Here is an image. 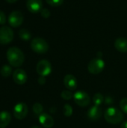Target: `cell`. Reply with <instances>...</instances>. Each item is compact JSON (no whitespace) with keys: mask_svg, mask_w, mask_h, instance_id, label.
Instances as JSON below:
<instances>
[{"mask_svg":"<svg viewBox=\"0 0 127 128\" xmlns=\"http://www.w3.org/2000/svg\"><path fill=\"white\" fill-rule=\"evenodd\" d=\"M31 48L34 52L37 53L43 54L48 51L49 44L44 39L40 38H36L31 40Z\"/></svg>","mask_w":127,"mask_h":128,"instance_id":"3957f363","label":"cell"},{"mask_svg":"<svg viewBox=\"0 0 127 128\" xmlns=\"http://www.w3.org/2000/svg\"><path fill=\"white\" fill-rule=\"evenodd\" d=\"M13 39V30L6 26L0 28V44H7Z\"/></svg>","mask_w":127,"mask_h":128,"instance_id":"52a82bcc","label":"cell"},{"mask_svg":"<svg viewBox=\"0 0 127 128\" xmlns=\"http://www.w3.org/2000/svg\"><path fill=\"white\" fill-rule=\"evenodd\" d=\"M43 110V106L40 104L36 103V104H34V106H33V111H34V112L35 114L40 115V114H42Z\"/></svg>","mask_w":127,"mask_h":128,"instance_id":"44dd1931","label":"cell"},{"mask_svg":"<svg viewBox=\"0 0 127 128\" xmlns=\"http://www.w3.org/2000/svg\"><path fill=\"white\" fill-rule=\"evenodd\" d=\"M104 68H105V62L103 59L100 58L92 59L88 65V71L94 75L100 74L104 70Z\"/></svg>","mask_w":127,"mask_h":128,"instance_id":"277c9868","label":"cell"},{"mask_svg":"<svg viewBox=\"0 0 127 128\" xmlns=\"http://www.w3.org/2000/svg\"><path fill=\"white\" fill-rule=\"evenodd\" d=\"M7 59L11 66L19 68L23 64L25 56L20 49L16 46H12L7 51Z\"/></svg>","mask_w":127,"mask_h":128,"instance_id":"6da1fadb","label":"cell"},{"mask_svg":"<svg viewBox=\"0 0 127 128\" xmlns=\"http://www.w3.org/2000/svg\"><path fill=\"white\" fill-rule=\"evenodd\" d=\"M120 107L121 110L127 114V98H123L120 102Z\"/></svg>","mask_w":127,"mask_h":128,"instance_id":"603a6c76","label":"cell"},{"mask_svg":"<svg viewBox=\"0 0 127 128\" xmlns=\"http://www.w3.org/2000/svg\"><path fill=\"white\" fill-rule=\"evenodd\" d=\"M73 99L75 103L81 107H85L88 106L91 101L89 95L83 91L76 92L73 94Z\"/></svg>","mask_w":127,"mask_h":128,"instance_id":"8992f818","label":"cell"},{"mask_svg":"<svg viewBox=\"0 0 127 128\" xmlns=\"http://www.w3.org/2000/svg\"><path fill=\"white\" fill-rule=\"evenodd\" d=\"M11 72H12V68L10 66H9L7 64L3 65L0 70L1 75L4 77H8L11 74Z\"/></svg>","mask_w":127,"mask_h":128,"instance_id":"e0dca14e","label":"cell"},{"mask_svg":"<svg viewBox=\"0 0 127 128\" xmlns=\"http://www.w3.org/2000/svg\"><path fill=\"white\" fill-rule=\"evenodd\" d=\"M61 96L64 100H69L73 98V94L70 90L69 91H63L62 93L61 94Z\"/></svg>","mask_w":127,"mask_h":128,"instance_id":"7402d4cb","label":"cell"},{"mask_svg":"<svg viewBox=\"0 0 127 128\" xmlns=\"http://www.w3.org/2000/svg\"><path fill=\"white\" fill-rule=\"evenodd\" d=\"M31 128H40V127H39V126H33V127H31Z\"/></svg>","mask_w":127,"mask_h":128,"instance_id":"4dcf8cb0","label":"cell"},{"mask_svg":"<svg viewBox=\"0 0 127 128\" xmlns=\"http://www.w3.org/2000/svg\"><path fill=\"white\" fill-rule=\"evenodd\" d=\"M39 122L40 124L45 128H51L54 125V119L47 113H42L39 116Z\"/></svg>","mask_w":127,"mask_h":128,"instance_id":"4fadbf2b","label":"cell"},{"mask_svg":"<svg viewBox=\"0 0 127 128\" xmlns=\"http://www.w3.org/2000/svg\"><path fill=\"white\" fill-rule=\"evenodd\" d=\"M103 101H104V98H103L102 94L97 93V94H95L94 95V97H93V102L95 104V106H100L103 104Z\"/></svg>","mask_w":127,"mask_h":128,"instance_id":"d6986e66","label":"cell"},{"mask_svg":"<svg viewBox=\"0 0 127 128\" xmlns=\"http://www.w3.org/2000/svg\"><path fill=\"white\" fill-rule=\"evenodd\" d=\"M121 128H127V121L123 122L121 125Z\"/></svg>","mask_w":127,"mask_h":128,"instance_id":"f1b7e54d","label":"cell"},{"mask_svg":"<svg viewBox=\"0 0 127 128\" xmlns=\"http://www.w3.org/2000/svg\"><path fill=\"white\" fill-rule=\"evenodd\" d=\"M104 118L106 121L112 124H118L124 120V114L121 111L115 107L108 108L104 113Z\"/></svg>","mask_w":127,"mask_h":128,"instance_id":"7a4b0ae2","label":"cell"},{"mask_svg":"<svg viewBox=\"0 0 127 128\" xmlns=\"http://www.w3.org/2000/svg\"><path fill=\"white\" fill-rule=\"evenodd\" d=\"M46 2L51 6H60L64 2V0H46Z\"/></svg>","mask_w":127,"mask_h":128,"instance_id":"cb8c5ba5","label":"cell"},{"mask_svg":"<svg viewBox=\"0 0 127 128\" xmlns=\"http://www.w3.org/2000/svg\"><path fill=\"white\" fill-rule=\"evenodd\" d=\"M36 70L37 73L40 76H49L51 72H52V65L51 63L46 59L40 60L36 67Z\"/></svg>","mask_w":127,"mask_h":128,"instance_id":"5b68a950","label":"cell"},{"mask_svg":"<svg viewBox=\"0 0 127 128\" xmlns=\"http://www.w3.org/2000/svg\"><path fill=\"white\" fill-rule=\"evenodd\" d=\"M105 103L106 104H112V103H113V99L112 98H110V97H107L106 98V100H105Z\"/></svg>","mask_w":127,"mask_h":128,"instance_id":"4316f807","label":"cell"},{"mask_svg":"<svg viewBox=\"0 0 127 128\" xmlns=\"http://www.w3.org/2000/svg\"><path fill=\"white\" fill-rule=\"evenodd\" d=\"M23 22V15L19 10L12 11L8 16V22L12 27H18Z\"/></svg>","mask_w":127,"mask_h":128,"instance_id":"9c48e42d","label":"cell"},{"mask_svg":"<svg viewBox=\"0 0 127 128\" xmlns=\"http://www.w3.org/2000/svg\"><path fill=\"white\" fill-rule=\"evenodd\" d=\"M19 36L21 39H22L24 40H28L31 38V34L30 32L28 31L27 29L22 28L19 31Z\"/></svg>","mask_w":127,"mask_h":128,"instance_id":"ac0fdd59","label":"cell"},{"mask_svg":"<svg viewBox=\"0 0 127 128\" xmlns=\"http://www.w3.org/2000/svg\"><path fill=\"white\" fill-rule=\"evenodd\" d=\"M102 116V110L100 106H94L88 110V117L89 119L92 121H97Z\"/></svg>","mask_w":127,"mask_h":128,"instance_id":"5bb4252c","label":"cell"},{"mask_svg":"<svg viewBox=\"0 0 127 128\" xmlns=\"http://www.w3.org/2000/svg\"><path fill=\"white\" fill-rule=\"evenodd\" d=\"M28 79L26 72L22 69H16L13 74V80L18 85H23Z\"/></svg>","mask_w":127,"mask_h":128,"instance_id":"30bf717a","label":"cell"},{"mask_svg":"<svg viewBox=\"0 0 127 128\" xmlns=\"http://www.w3.org/2000/svg\"><path fill=\"white\" fill-rule=\"evenodd\" d=\"M115 47L121 52H127V40L124 38H118L115 42Z\"/></svg>","mask_w":127,"mask_h":128,"instance_id":"2e32d148","label":"cell"},{"mask_svg":"<svg viewBox=\"0 0 127 128\" xmlns=\"http://www.w3.org/2000/svg\"><path fill=\"white\" fill-rule=\"evenodd\" d=\"M64 84L68 90L73 91L76 89L77 86H78V82L73 75L67 74L64 78Z\"/></svg>","mask_w":127,"mask_h":128,"instance_id":"7c38bea8","label":"cell"},{"mask_svg":"<svg viewBox=\"0 0 127 128\" xmlns=\"http://www.w3.org/2000/svg\"><path fill=\"white\" fill-rule=\"evenodd\" d=\"M26 7L31 13H38L43 9L42 0H27Z\"/></svg>","mask_w":127,"mask_h":128,"instance_id":"8fae6325","label":"cell"},{"mask_svg":"<svg viewBox=\"0 0 127 128\" xmlns=\"http://www.w3.org/2000/svg\"><path fill=\"white\" fill-rule=\"evenodd\" d=\"M17 0H6V2H9V3H14V2H16Z\"/></svg>","mask_w":127,"mask_h":128,"instance_id":"f546056e","label":"cell"},{"mask_svg":"<svg viewBox=\"0 0 127 128\" xmlns=\"http://www.w3.org/2000/svg\"><path fill=\"white\" fill-rule=\"evenodd\" d=\"M6 22V16L3 11L0 10V25H3Z\"/></svg>","mask_w":127,"mask_h":128,"instance_id":"484cf974","label":"cell"},{"mask_svg":"<svg viewBox=\"0 0 127 128\" xmlns=\"http://www.w3.org/2000/svg\"><path fill=\"white\" fill-rule=\"evenodd\" d=\"M46 82V80H45V77L44 76H40L39 79H38V82L40 84V85H43Z\"/></svg>","mask_w":127,"mask_h":128,"instance_id":"83f0119b","label":"cell"},{"mask_svg":"<svg viewBox=\"0 0 127 128\" xmlns=\"http://www.w3.org/2000/svg\"><path fill=\"white\" fill-rule=\"evenodd\" d=\"M63 112L66 117H70L71 115L73 114V108L71 107L70 105L65 104L64 106V109H63Z\"/></svg>","mask_w":127,"mask_h":128,"instance_id":"ffe728a7","label":"cell"},{"mask_svg":"<svg viewBox=\"0 0 127 128\" xmlns=\"http://www.w3.org/2000/svg\"><path fill=\"white\" fill-rule=\"evenodd\" d=\"M28 111V106L25 103H18L13 108V116L16 119L22 120L26 117Z\"/></svg>","mask_w":127,"mask_h":128,"instance_id":"ba28073f","label":"cell"},{"mask_svg":"<svg viewBox=\"0 0 127 128\" xmlns=\"http://www.w3.org/2000/svg\"><path fill=\"white\" fill-rule=\"evenodd\" d=\"M40 14L43 18H48L50 16V12L46 8H43L40 11Z\"/></svg>","mask_w":127,"mask_h":128,"instance_id":"d4e9b609","label":"cell"},{"mask_svg":"<svg viewBox=\"0 0 127 128\" xmlns=\"http://www.w3.org/2000/svg\"><path fill=\"white\" fill-rule=\"evenodd\" d=\"M11 116L7 111L0 112V128H5L10 122Z\"/></svg>","mask_w":127,"mask_h":128,"instance_id":"9a60e30c","label":"cell"}]
</instances>
